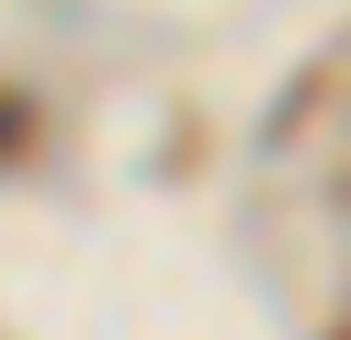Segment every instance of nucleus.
Instances as JSON below:
<instances>
[{
	"instance_id": "nucleus-1",
	"label": "nucleus",
	"mask_w": 351,
	"mask_h": 340,
	"mask_svg": "<svg viewBox=\"0 0 351 340\" xmlns=\"http://www.w3.org/2000/svg\"><path fill=\"white\" fill-rule=\"evenodd\" d=\"M32 149V96H11V85H0V170L22 160Z\"/></svg>"
}]
</instances>
